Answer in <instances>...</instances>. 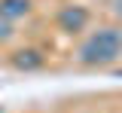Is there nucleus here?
<instances>
[{"label": "nucleus", "mask_w": 122, "mask_h": 113, "mask_svg": "<svg viewBox=\"0 0 122 113\" xmlns=\"http://www.w3.org/2000/svg\"><path fill=\"white\" fill-rule=\"evenodd\" d=\"M119 58H122V25H104L92 31L76 49V61L82 67H110Z\"/></svg>", "instance_id": "nucleus-1"}, {"label": "nucleus", "mask_w": 122, "mask_h": 113, "mask_svg": "<svg viewBox=\"0 0 122 113\" xmlns=\"http://www.w3.org/2000/svg\"><path fill=\"white\" fill-rule=\"evenodd\" d=\"M89 21H92V12L82 6V3H64L58 12H55V25H58V31L70 34V37L82 34L86 28H89Z\"/></svg>", "instance_id": "nucleus-2"}, {"label": "nucleus", "mask_w": 122, "mask_h": 113, "mask_svg": "<svg viewBox=\"0 0 122 113\" xmlns=\"http://www.w3.org/2000/svg\"><path fill=\"white\" fill-rule=\"evenodd\" d=\"M9 64L15 70H21V73H30V70H40L46 64V55L40 49H34V46H25V49H15L9 55Z\"/></svg>", "instance_id": "nucleus-3"}, {"label": "nucleus", "mask_w": 122, "mask_h": 113, "mask_svg": "<svg viewBox=\"0 0 122 113\" xmlns=\"http://www.w3.org/2000/svg\"><path fill=\"white\" fill-rule=\"evenodd\" d=\"M34 0H0V18L6 21H18V18L30 15Z\"/></svg>", "instance_id": "nucleus-4"}, {"label": "nucleus", "mask_w": 122, "mask_h": 113, "mask_svg": "<svg viewBox=\"0 0 122 113\" xmlns=\"http://www.w3.org/2000/svg\"><path fill=\"white\" fill-rule=\"evenodd\" d=\"M12 34H15L12 21H6V18H0V43H6V40H12Z\"/></svg>", "instance_id": "nucleus-5"}, {"label": "nucleus", "mask_w": 122, "mask_h": 113, "mask_svg": "<svg viewBox=\"0 0 122 113\" xmlns=\"http://www.w3.org/2000/svg\"><path fill=\"white\" fill-rule=\"evenodd\" d=\"M110 6H113V12L122 18V0H110Z\"/></svg>", "instance_id": "nucleus-6"}]
</instances>
